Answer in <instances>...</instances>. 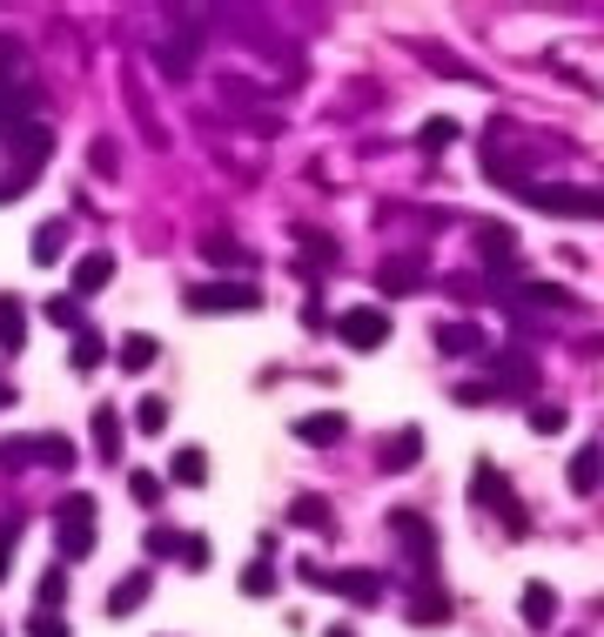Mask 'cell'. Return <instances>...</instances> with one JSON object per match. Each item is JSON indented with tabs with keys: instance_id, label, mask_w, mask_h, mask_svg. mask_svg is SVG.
<instances>
[{
	"instance_id": "1",
	"label": "cell",
	"mask_w": 604,
	"mask_h": 637,
	"mask_svg": "<svg viewBox=\"0 0 604 637\" xmlns=\"http://www.w3.org/2000/svg\"><path fill=\"white\" fill-rule=\"evenodd\" d=\"M531 209L557 215V222H604V188H557V182H523L517 188Z\"/></svg>"
},
{
	"instance_id": "2",
	"label": "cell",
	"mask_w": 604,
	"mask_h": 637,
	"mask_svg": "<svg viewBox=\"0 0 604 637\" xmlns=\"http://www.w3.org/2000/svg\"><path fill=\"white\" fill-rule=\"evenodd\" d=\"M54 524H61V550L67 557H88L95 550V497L88 490H74L54 503Z\"/></svg>"
},
{
	"instance_id": "3",
	"label": "cell",
	"mask_w": 604,
	"mask_h": 637,
	"mask_svg": "<svg viewBox=\"0 0 604 637\" xmlns=\"http://www.w3.org/2000/svg\"><path fill=\"white\" fill-rule=\"evenodd\" d=\"M188 309L195 315H256L262 296L249 283H201V289H188Z\"/></svg>"
},
{
	"instance_id": "4",
	"label": "cell",
	"mask_w": 604,
	"mask_h": 637,
	"mask_svg": "<svg viewBox=\"0 0 604 637\" xmlns=\"http://www.w3.org/2000/svg\"><path fill=\"white\" fill-rule=\"evenodd\" d=\"M48 148H54V135H48V128H27V135L14 141V175L0 182V202H14L21 188H34V182H40V162H48Z\"/></svg>"
},
{
	"instance_id": "5",
	"label": "cell",
	"mask_w": 604,
	"mask_h": 637,
	"mask_svg": "<svg viewBox=\"0 0 604 637\" xmlns=\"http://www.w3.org/2000/svg\"><path fill=\"white\" fill-rule=\"evenodd\" d=\"M336 329H343V342H349V349L370 355V349H383V342H390V315H383L377 302H356V309H343V323H336Z\"/></svg>"
},
{
	"instance_id": "6",
	"label": "cell",
	"mask_w": 604,
	"mask_h": 637,
	"mask_svg": "<svg viewBox=\"0 0 604 637\" xmlns=\"http://www.w3.org/2000/svg\"><path fill=\"white\" fill-rule=\"evenodd\" d=\"M390 537H396L403 550H410L417 564H423V571L436 564V537H430V524H423L417 510H390Z\"/></svg>"
},
{
	"instance_id": "7",
	"label": "cell",
	"mask_w": 604,
	"mask_h": 637,
	"mask_svg": "<svg viewBox=\"0 0 604 637\" xmlns=\"http://www.w3.org/2000/svg\"><path fill=\"white\" fill-rule=\"evenodd\" d=\"M21 122V48L0 41V128Z\"/></svg>"
},
{
	"instance_id": "8",
	"label": "cell",
	"mask_w": 604,
	"mask_h": 637,
	"mask_svg": "<svg viewBox=\"0 0 604 637\" xmlns=\"http://www.w3.org/2000/svg\"><path fill=\"white\" fill-rule=\"evenodd\" d=\"M108 283H114V255H108V249H95V255L74 262V302H81V296H101Z\"/></svg>"
},
{
	"instance_id": "9",
	"label": "cell",
	"mask_w": 604,
	"mask_h": 637,
	"mask_svg": "<svg viewBox=\"0 0 604 637\" xmlns=\"http://www.w3.org/2000/svg\"><path fill=\"white\" fill-rule=\"evenodd\" d=\"M517 611H523V624H531V630H551V624H557V590L531 577V584H523V604H517Z\"/></svg>"
},
{
	"instance_id": "10",
	"label": "cell",
	"mask_w": 604,
	"mask_h": 637,
	"mask_svg": "<svg viewBox=\"0 0 604 637\" xmlns=\"http://www.w3.org/2000/svg\"><path fill=\"white\" fill-rule=\"evenodd\" d=\"M343 429H349V423H343L336 410H316V416H303V423H296V436H303L309 450H330V444H343Z\"/></svg>"
},
{
	"instance_id": "11",
	"label": "cell",
	"mask_w": 604,
	"mask_h": 637,
	"mask_svg": "<svg viewBox=\"0 0 604 637\" xmlns=\"http://www.w3.org/2000/svg\"><path fill=\"white\" fill-rule=\"evenodd\" d=\"M322 590H336V597H349V604H377V577L370 571H336V577H322Z\"/></svg>"
},
{
	"instance_id": "12",
	"label": "cell",
	"mask_w": 604,
	"mask_h": 637,
	"mask_svg": "<svg viewBox=\"0 0 604 637\" xmlns=\"http://www.w3.org/2000/svg\"><path fill=\"white\" fill-rule=\"evenodd\" d=\"M597 484H604V450H597V444H584V450L571 457V490H578V497H591Z\"/></svg>"
},
{
	"instance_id": "13",
	"label": "cell",
	"mask_w": 604,
	"mask_h": 637,
	"mask_svg": "<svg viewBox=\"0 0 604 637\" xmlns=\"http://www.w3.org/2000/svg\"><path fill=\"white\" fill-rule=\"evenodd\" d=\"M141 604H148V571L121 577V584L108 590V611H114V617H128V611H141Z\"/></svg>"
},
{
	"instance_id": "14",
	"label": "cell",
	"mask_w": 604,
	"mask_h": 637,
	"mask_svg": "<svg viewBox=\"0 0 604 637\" xmlns=\"http://www.w3.org/2000/svg\"><path fill=\"white\" fill-rule=\"evenodd\" d=\"M27 342V309H21V296H0V349H21Z\"/></svg>"
},
{
	"instance_id": "15",
	"label": "cell",
	"mask_w": 604,
	"mask_h": 637,
	"mask_svg": "<svg viewBox=\"0 0 604 637\" xmlns=\"http://www.w3.org/2000/svg\"><path fill=\"white\" fill-rule=\"evenodd\" d=\"M169 476H175V484H182V490H201V484H209V457H201V450L188 444V450H175V463H169Z\"/></svg>"
},
{
	"instance_id": "16",
	"label": "cell",
	"mask_w": 604,
	"mask_h": 637,
	"mask_svg": "<svg viewBox=\"0 0 604 637\" xmlns=\"http://www.w3.org/2000/svg\"><path fill=\"white\" fill-rule=\"evenodd\" d=\"M517 296L531 302V309H557V315H571V309H578V296H571V289H557V283H523Z\"/></svg>"
},
{
	"instance_id": "17",
	"label": "cell",
	"mask_w": 604,
	"mask_h": 637,
	"mask_svg": "<svg viewBox=\"0 0 604 637\" xmlns=\"http://www.w3.org/2000/svg\"><path fill=\"white\" fill-rule=\"evenodd\" d=\"M510 249H517V235H510V228H497V222H491V228H477V255L491 262V268H510V262H504Z\"/></svg>"
},
{
	"instance_id": "18",
	"label": "cell",
	"mask_w": 604,
	"mask_h": 637,
	"mask_svg": "<svg viewBox=\"0 0 604 637\" xmlns=\"http://www.w3.org/2000/svg\"><path fill=\"white\" fill-rule=\"evenodd\" d=\"M95 450H101L108 463L121 457V410H108V403L95 410Z\"/></svg>"
},
{
	"instance_id": "19",
	"label": "cell",
	"mask_w": 604,
	"mask_h": 637,
	"mask_svg": "<svg viewBox=\"0 0 604 637\" xmlns=\"http://www.w3.org/2000/svg\"><path fill=\"white\" fill-rule=\"evenodd\" d=\"M477 342H483L477 323H443V329H436V349H443V355H470Z\"/></svg>"
},
{
	"instance_id": "20",
	"label": "cell",
	"mask_w": 604,
	"mask_h": 637,
	"mask_svg": "<svg viewBox=\"0 0 604 637\" xmlns=\"http://www.w3.org/2000/svg\"><path fill=\"white\" fill-rule=\"evenodd\" d=\"M67 249V222H40L34 228V262H54Z\"/></svg>"
},
{
	"instance_id": "21",
	"label": "cell",
	"mask_w": 604,
	"mask_h": 637,
	"mask_svg": "<svg viewBox=\"0 0 604 637\" xmlns=\"http://www.w3.org/2000/svg\"><path fill=\"white\" fill-rule=\"evenodd\" d=\"M410 617L417 624H443V617H451V597H443V590H417L410 597Z\"/></svg>"
},
{
	"instance_id": "22",
	"label": "cell",
	"mask_w": 604,
	"mask_h": 637,
	"mask_svg": "<svg viewBox=\"0 0 604 637\" xmlns=\"http://www.w3.org/2000/svg\"><path fill=\"white\" fill-rule=\"evenodd\" d=\"M457 135H464V128H457V122H451V114H430V122H423V128H417V141H423V148H430V154H436V148H451V141H457Z\"/></svg>"
},
{
	"instance_id": "23",
	"label": "cell",
	"mask_w": 604,
	"mask_h": 637,
	"mask_svg": "<svg viewBox=\"0 0 604 637\" xmlns=\"http://www.w3.org/2000/svg\"><path fill=\"white\" fill-rule=\"evenodd\" d=\"M135 429L161 436V429H169V403H161V396H141V403H135Z\"/></svg>"
},
{
	"instance_id": "24",
	"label": "cell",
	"mask_w": 604,
	"mask_h": 637,
	"mask_svg": "<svg viewBox=\"0 0 604 637\" xmlns=\"http://www.w3.org/2000/svg\"><path fill=\"white\" fill-rule=\"evenodd\" d=\"M289 524H309V530H330V503H322V497H296V503H289Z\"/></svg>"
},
{
	"instance_id": "25",
	"label": "cell",
	"mask_w": 604,
	"mask_h": 637,
	"mask_svg": "<svg viewBox=\"0 0 604 637\" xmlns=\"http://www.w3.org/2000/svg\"><path fill=\"white\" fill-rule=\"evenodd\" d=\"M201 255H209V262H222V268H242V262H249V249H242V242H229V235H209V242H201Z\"/></svg>"
},
{
	"instance_id": "26",
	"label": "cell",
	"mask_w": 604,
	"mask_h": 637,
	"mask_svg": "<svg viewBox=\"0 0 604 637\" xmlns=\"http://www.w3.org/2000/svg\"><path fill=\"white\" fill-rule=\"evenodd\" d=\"M128 497H135L141 510H155V503H161V476H155V470H128Z\"/></svg>"
},
{
	"instance_id": "27",
	"label": "cell",
	"mask_w": 604,
	"mask_h": 637,
	"mask_svg": "<svg viewBox=\"0 0 604 637\" xmlns=\"http://www.w3.org/2000/svg\"><path fill=\"white\" fill-rule=\"evenodd\" d=\"M423 457V436L417 429H403V436H390V444H383V463H417Z\"/></svg>"
},
{
	"instance_id": "28",
	"label": "cell",
	"mask_w": 604,
	"mask_h": 637,
	"mask_svg": "<svg viewBox=\"0 0 604 637\" xmlns=\"http://www.w3.org/2000/svg\"><path fill=\"white\" fill-rule=\"evenodd\" d=\"M155 355H161V349H155V336H128V342H121V370H148Z\"/></svg>"
},
{
	"instance_id": "29",
	"label": "cell",
	"mask_w": 604,
	"mask_h": 637,
	"mask_svg": "<svg viewBox=\"0 0 604 637\" xmlns=\"http://www.w3.org/2000/svg\"><path fill=\"white\" fill-rule=\"evenodd\" d=\"M242 590H249V597H269V590H275V571H269V557H256V564L242 571Z\"/></svg>"
},
{
	"instance_id": "30",
	"label": "cell",
	"mask_w": 604,
	"mask_h": 637,
	"mask_svg": "<svg viewBox=\"0 0 604 637\" xmlns=\"http://www.w3.org/2000/svg\"><path fill=\"white\" fill-rule=\"evenodd\" d=\"M101 363V336L95 329H74V370H95Z\"/></svg>"
},
{
	"instance_id": "31",
	"label": "cell",
	"mask_w": 604,
	"mask_h": 637,
	"mask_svg": "<svg viewBox=\"0 0 604 637\" xmlns=\"http://www.w3.org/2000/svg\"><path fill=\"white\" fill-rule=\"evenodd\" d=\"M34 457L61 470V463H74V444H67V436H40V444H34Z\"/></svg>"
},
{
	"instance_id": "32",
	"label": "cell",
	"mask_w": 604,
	"mask_h": 637,
	"mask_svg": "<svg viewBox=\"0 0 604 637\" xmlns=\"http://www.w3.org/2000/svg\"><path fill=\"white\" fill-rule=\"evenodd\" d=\"M377 283H383V289H390V296H410V289H417V283H423V275H417V268H396V262H390V268H383V275H377Z\"/></svg>"
},
{
	"instance_id": "33",
	"label": "cell",
	"mask_w": 604,
	"mask_h": 637,
	"mask_svg": "<svg viewBox=\"0 0 604 637\" xmlns=\"http://www.w3.org/2000/svg\"><path fill=\"white\" fill-rule=\"evenodd\" d=\"M48 315H54L61 329H88V323H81V302H74V296H54V302H48Z\"/></svg>"
},
{
	"instance_id": "34",
	"label": "cell",
	"mask_w": 604,
	"mask_h": 637,
	"mask_svg": "<svg viewBox=\"0 0 604 637\" xmlns=\"http://www.w3.org/2000/svg\"><path fill=\"white\" fill-rule=\"evenodd\" d=\"M531 429H538V436H557V429H564V410H557V403H538V410H531Z\"/></svg>"
},
{
	"instance_id": "35",
	"label": "cell",
	"mask_w": 604,
	"mask_h": 637,
	"mask_svg": "<svg viewBox=\"0 0 604 637\" xmlns=\"http://www.w3.org/2000/svg\"><path fill=\"white\" fill-rule=\"evenodd\" d=\"M61 597H67V577H61V571H48V577H40V604H48V611H54V604H61Z\"/></svg>"
},
{
	"instance_id": "36",
	"label": "cell",
	"mask_w": 604,
	"mask_h": 637,
	"mask_svg": "<svg viewBox=\"0 0 604 637\" xmlns=\"http://www.w3.org/2000/svg\"><path fill=\"white\" fill-rule=\"evenodd\" d=\"M148 550H155V557H182V537H169V530H148Z\"/></svg>"
},
{
	"instance_id": "37",
	"label": "cell",
	"mask_w": 604,
	"mask_h": 637,
	"mask_svg": "<svg viewBox=\"0 0 604 637\" xmlns=\"http://www.w3.org/2000/svg\"><path fill=\"white\" fill-rule=\"evenodd\" d=\"M34 637H67V630H61V617H54V611H40V617H34Z\"/></svg>"
},
{
	"instance_id": "38",
	"label": "cell",
	"mask_w": 604,
	"mask_h": 637,
	"mask_svg": "<svg viewBox=\"0 0 604 637\" xmlns=\"http://www.w3.org/2000/svg\"><path fill=\"white\" fill-rule=\"evenodd\" d=\"M8 544H14V524H0V577H8Z\"/></svg>"
},
{
	"instance_id": "39",
	"label": "cell",
	"mask_w": 604,
	"mask_h": 637,
	"mask_svg": "<svg viewBox=\"0 0 604 637\" xmlns=\"http://www.w3.org/2000/svg\"><path fill=\"white\" fill-rule=\"evenodd\" d=\"M8 403H14V383H8V376H0V410H8Z\"/></svg>"
},
{
	"instance_id": "40",
	"label": "cell",
	"mask_w": 604,
	"mask_h": 637,
	"mask_svg": "<svg viewBox=\"0 0 604 637\" xmlns=\"http://www.w3.org/2000/svg\"><path fill=\"white\" fill-rule=\"evenodd\" d=\"M322 637H356V630H349V624H336V630H322Z\"/></svg>"
}]
</instances>
